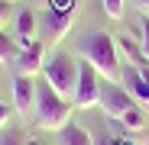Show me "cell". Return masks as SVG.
I'll return each instance as SVG.
<instances>
[{
    "instance_id": "obj_20",
    "label": "cell",
    "mask_w": 149,
    "mask_h": 145,
    "mask_svg": "<svg viewBox=\"0 0 149 145\" xmlns=\"http://www.w3.org/2000/svg\"><path fill=\"white\" fill-rule=\"evenodd\" d=\"M133 3L139 7V13H146V16H149V0H133Z\"/></svg>"
},
{
    "instance_id": "obj_14",
    "label": "cell",
    "mask_w": 149,
    "mask_h": 145,
    "mask_svg": "<svg viewBox=\"0 0 149 145\" xmlns=\"http://www.w3.org/2000/svg\"><path fill=\"white\" fill-rule=\"evenodd\" d=\"M0 145H26V139L19 129H7V132H0Z\"/></svg>"
},
{
    "instance_id": "obj_18",
    "label": "cell",
    "mask_w": 149,
    "mask_h": 145,
    "mask_svg": "<svg viewBox=\"0 0 149 145\" xmlns=\"http://www.w3.org/2000/svg\"><path fill=\"white\" fill-rule=\"evenodd\" d=\"M10 16V0H0V23H7Z\"/></svg>"
},
{
    "instance_id": "obj_5",
    "label": "cell",
    "mask_w": 149,
    "mask_h": 145,
    "mask_svg": "<svg viewBox=\"0 0 149 145\" xmlns=\"http://www.w3.org/2000/svg\"><path fill=\"white\" fill-rule=\"evenodd\" d=\"M101 107H104V113H107L110 119H120L127 110L136 107V100L123 90V84H107V87L101 90Z\"/></svg>"
},
{
    "instance_id": "obj_7",
    "label": "cell",
    "mask_w": 149,
    "mask_h": 145,
    "mask_svg": "<svg viewBox=\"0 0 149 145\" xmlns=\"http://www.w3.org/2000/svg\"><path fill=\"white\" fill-rule=\"evenodd\" d=\"M120 81H123V90H127L133 100L149 103V81H146V74H143V68H139V71H136V68L120 71Z\"/></svg>"
},
{
    "instance_id": "obj_25",
    "label": "cell",
    "mask_w": 149,
    "mask_h": 145,
    "mask_svg": "<svg viewBox=\"0 0 149 145\" xmlns=\"http://www.w3.org/2000/svg\"><path fill=\"white\" fill-rule=\"evenodd\" d=\"M10 3H16V0H10Z\"/></svg>"
},
{
    "instance_id": "obj_3",
    "label": "cell",
    "mask_w": 149,
    "mask_h": 145,
    "mask_svg": "<svg viewBox=\"0 0 149 145\" xmlns=\"http://www.w3.org/2000/svg\"><path fill=\"white\" fill-rule=\"evenodd\" d=\"M78 61H74L68 52H58V55H52V61H45L42 65V78H45V84L52 87L58 97H71L74 93V84H78Z\"/></svg>"
},
{
    "instance_id": "obj_11",
    "label": "cell",
    "mask_w": 149,
    "mask_h": 145,
    "mask_svg": "<svg viewBox=\"0 0 149 145\" xmlns=\"http://www.w3.org/2000/svg\"><path fill=\"white\" fill-rule=\"evenodd\" d=\"M33 32H36V13L33 10H19V16H16V36H19V45L23 48L36 42Z\"/></svg>"
},
{
    "instance_id": "obj_1",
    "label": "cell",
    "mask_w": 149,
    "mask_h": 145,
    "mask_svg": "<svg viewBox=\"0 0 149 145\" xmlns=\"http://www.w3.org/2000/svg\"><path fill=\"white\" fill-rule=\"evenodd\" d=\"M78 52L84 55V61L97 71V74H104L110 81H120V55H117V42L101 32V29H91L78 39Z\"/></svg>"
},
{
    "instance_id": "obj_23",
    "label": "cell",
    "mask_w": 149,
    "mask_h": 145,
    "mask_svg": "<svg viewBox=\"0 0 149 145\" xmlns=\"http://www.w3.org/2000/svg\"><path fill=\"white\" fill-rule=\"evenodd\" d=\"M143 74H146V81H149V68H143Z\"/></svg>"
},
{
    "instance_id": "obj_12",
    "label": "cell",
    "mask_w": 149,
    "mask_h": 145,
    "mask_svg": "<svg viewBox=\"0 0 149 145\" xmlns=\"http://www.w3.org/2000/svg\"><path fill=\"white\" fill-rule=\"evenodd\" d=\"M120 123L127 126V129H143V126H146V113H143L139 107H133V110H127V113L120 116Z\"/></svg>"
},
{
    "instance_id": "obj_6",
    "label": "cell",
    "mask_w": 149,
    "mask_h": 145,
    "mask_svg": "<svg viewBox=\"0 0 149 145\" xmlns=\"http://www.w3.org/2000/svg\"><path fill=\"white\" fill-rule=\"evenodd\" d=\"M13 103H16L19 116H33V110H36V81H33V74H16V81H13Z\"/></svg>"
},
{
    "instance_id": "obj_9",
    "label": "cell",
    "mask_w": 149,
    "mask_h": 145,
    "mask_svg": "<svg viewBox=\"0 0 149 145\" xmlns=\"http://www.w3.org/2000/svg\"><path fill=\"white\" fill-rule=\"evenodd\" d=\"M39 68H42V42H33L16 55V71L19 74H36Z\"/></svg>"
},
{
    "instance_id": "obj_17",
    "label": "cell",
    "mask_w": 149,
    "mask_h": 145,
    "mask_svg": "<svg viewBox=\"0 0 149 145\" xmlns=\"http://www.w3.org/2000/svg\"><path fill=\"white\" fill-rule=\"evenodd\" d=\"M104 13L110 19H120L123 16V0H104Z\"/></svg>"
},
{
    "instance_id": "obj_19",
    "label": "cell",
    "mask_w": 149,
    "mask_h": 145,
    "mask_svg": "<svg viewBox=\"0 0 149 145\" xmlns=\"http://www.w3.org/2000/svg\"><path fill=\"white\" fill-rule=\"evenodd\" d=\"M7 119H10V110H7V103H0V129L7 126Z\"/></svg>"
},
{
    "instance_id": "obj_10",
    "label": "cell",
    "mask_w": 149,
    "mask_h": 145,
    "mask_svg": "<svg viewBox=\"0 0 149 145\" xmlns=\"http://www.w3.org/2000/svg\"><path fill=\"white\" fill-rule=\"evenodd\" d=\"M58 145H94L91 142V132L78 123H65L58 129Z\"/></svg>"
},
{
    "instance_id": "obj_15",
    "label": "cell",
    "mask_w": 149,
    "mask_h": 145,
    "mask_svg": "<svg viewBox=\"0 0 149 145\" xmlns=\"http://www.w3.org/2000/svg\"><path fill=\"white\" fill-rule=\"evenodd\" d=\"M52 13H74V3L78 0H45Z\"/></svg>"
},
{
    "instance_id": "obj_24",
    "label": "cell",
    "mask_w": 149,
    "mask_h": 145,
    "mask_svg": "<svg viewBox=\"0 0 149 145\" xmlns=\"http://www.w3.org/2000/svg\"><path fill=\"white\" fill-rule=\"evenodd\" d=\"M26 145H42V142H26Z\"/></svg>"
},
{
    "instance_id": "obj_22",
    "label": "cell",
    "mask_w": 149,
    "mask_h": 145,
    "mask_svg": "<svg viewBox=\"0 0 149 145\" xmlns=\"http://www.w3.org/2000/svg\"><path fill=\"white\" fill-rule=\"evenodd\" d=\"M97 145H113V139H101V142H97Z\"/></svg>"
},
{
    "instance_id": "obj_2",
    "label": "cell",
    "mask_w": 149,
    "mask_h": 145,
    "mask_svg": "<svg viewBox=\"0 0 149 145\" xmlns=\"http://www.w3.org/2000/svg\"><path fill=\"white\" fill-rule=\"evenodd\" d=\"M71 110H74V107H68V100L58 97L45 81L36 84V126H39V129H55V132H58L68 119H71Z\"/></svg>"
},
{
    "instance_id": "obj_16",
    "label": "cell",
    "mask_w": 149,
    "mask_h": 145,
    "mask_svg": "<svg viewBox=\"0 0 149 145\" xmlns=\"http://www.w3.org/2000/svg\"><path fill=\"white\" fill-rule=\"evenodd\" d=\"M139 29H143V61H149V16H139Z\"/></svg>"
},
{
    "instance_id": "obj_13",
    "label": "cell",
    "mask_w": 149,
    "mask_h": 145,
    "mask_svg": "<svg viewBox=\"0 0 149 145\" xmlns=\"http://www.w3.org/2000/svg\"><path fill=\"white\" fill-rule=\"evenodd\" d=\"M19 52H16V42L10 39V36H3L0 32V61H7V58H16Z\"/></svg>"
},
{
    "instance_id": "obj_21",
    "label": "cell",
    "mask_w": 149,
    "mask_h": 145,
    "mask_svg": "<svg viewBox=\"0 0 149 145\" xmlns=\"http://www.w3.org/2000/svg\"><path fill=\"white\" fill-rule=\"evenodd\" d=\"M113 145H133L130 139H113Z\"/></svg>"
},
{
    "instance_id": "obj_8",
    "label": "cell",
    "mask_w": 149,
    "mask_h": 145,
    "mask_svg": "<svg viewBox=\"0 0 149 145\" xmlns=\"http://www.w3.org/2000/svg\"><path fill=\"white\" fill-rule=\"evenodd\" d=\"M71 19H74V13H52V10H49V13H45V19H42V29H45V36L52 39V42H58V39H65V36H68Z\"/></svg>"
},
{
    "instance_id": "obj_4",
    "label": "cell",
    "mask_w": 149,
    "mask_h": 145,
    "mask_svg": "<svg viewBox=\"0 0 149 145\" xmlns=\"http://www.w3.org/2000/svg\"><path fill=\"white\" fill-rule=\"evenodd\" d=\"M101 81H97V71L81 61L78 68V84H74V93H71V107H78V110H88V107H101Z\"/></svg>"
}]
</instances>
